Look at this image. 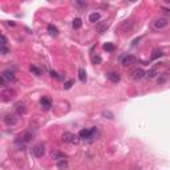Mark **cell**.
Masks as SVG:
<instances>
[{"mask_svg":"<svg viewBox=\"0 0 170 170\" xmlns=\"http://www.w3.org/2000/svg\"><path fill=\"white\" fill-rule=\"evenodd\" d=\"M32 137H33V134H32L31 131H24L23 134H20L17 138H16V145H20V146L23 147V146H25L29 141L32 139Z\"/></svg>","mask_w":170,"mask_h":170,"instance_id":"1","label":"cell"},{"mask_svg":"<svg viewBox=\"0 0 170 170\" xmlns=\"http://www.w3.org/2000/svg\"><path fill=\"white\" fill-rule=\"evenodd\" d=\"M62 142L65 143H74V145H77L78 142H80V137L76 134H73V133H70V131H65L64 134H62L61 137Z\"/></svg>","mask_w":170,"mask_h":170,"instance_id":"2","label":"cell"},{"mask_svg":"<svg viewBox=\"0 0 170 170\" xmlns=\"http://www.w3.org/2000/svg\"><path fill=\"white\" fill-rule=\"evenodd\" d=\"M97 133V127H92V129H81L78 131V137L82 139H89L93 138V135Z\"/></svg>","mask_w":170,"mask_h":170,"instance_id":"3","label":"cell"},{"mask_svg":"<svg viewBox=\"0 0 170 170\" xmlns=\"http://www.w3.org/2000/svg\"><path fill=\"white\" fill-rule=\"evenodd\" d=\"M146 76V73H145V70L142 69V68H133V69L130 70V77L133 78V80H141V78H143Z\"/></svg>","mask_w":170,"mask_h":170,"instance_id":"4","label":"cell"},{"mask_svg":"<svg viewBox=\"0 0 170 170\" xmlns=\"http://www.w3.org/2000/svg\"><path fill=\"white\" fill-rule=\"evenodd\" d=\"M121 62H122V65H124V66L133 65V64L137 62V57L133 56V54H125L124 57H122V60H121Z\"/></svg>","mask_w":170,"mask_h":170,"instance_id":"5","label":"cell"},{"mask_svg":"<svg viewBox=\"0 0 170 170\" xmlns=\"http://www.w3.org/2000/svg\"><path fill=\"white\" fill-rule=\"evenodd\" d=\"M32 151H33L35 157L40 158V157H42V155H44V153H45V147H44V145H42L41 142H39V143H36L35 146H33Z\"/></svg>","mask_w":170,"mask_h":170,"instance_id":"6","label":"cell"},{"mask_svg":"<svg viewBox=\"0 0 170 170\" xmlns=\"http://www.w3.org/2000/svg\"><path fill=\"white\" fill-rule=\"evenodd\" d=\"M1 98H3V101H11L13 97L16 96V92L13 90V89H4L3 92H1Z\"/></svg>","mask_w":170,"mask_h":170,"instance_id":"7","label":"cell"},{"mask_svg":"<svg viewBox=\"0 0 170 170\" xmlns=\"http://www.w3.org/2000/svg\"><path fill=\"white\" fill-rule=\"evenodd\" d=\"M169 25V19H165V17H161V19H157L154 21V28L155 29H163Z\"/></svg>","mask_w":170,"mask_h":170,"instance_id":"8","label":"cell"},{"mask_svg":"<svg viewBox=\"0 0 170 170\" xmlns=\"http://www.w3.org/2000/svg\"><path fill=\"white\" fill-rule=\"evenodd\" d=\"M4 124L8 125V126H11V125H16L17 124V117L15 114H7V116L3 118Z\"/></svg>","mask_w":170,"mask_h":170,"instance_id":"9","label":"cell"},{"mask_svg":"<svg viewBox=\"0 0 170 170\" xmlns=\"http://www.w3.org/2000/svg\"><path fill=\"white\" fill-rule=\"evenodd\" d=\"M40 105H41V108L44 109V110H49V109L52 108V101H50V98H48V97H42L41 100H40Z\"/></svg>","mask_w":170,"mask_h":170,"instance_id":"10","label":"cell"},{"mask_svg":"<svg viewBox=\"0 0 170 170\" xmlns=\"http://www.w3.org/2000/svg\"><path fill=\"white\" fill-rule=\"evenodd\" d=\"M1 76H3L7 81H9V82H15L16 81V76H15V73L13 72H11V70H4L3 73H1Z\"/></svg>","mask_w":170,"mask_h":170,"instance_id":"11","label":"cell"},{"mask_svg":"<svg viewBox=\"0 0 170 170\" xmlns=\"http://www.w3.org/2000/svg\"><path fill=\"white\" fill-rule=\"evenodd\" d=\"M106 77H108L109 81L112 82H118L121 80V76L117 72H109V73H106Z\"/></svg>","mask_w":170,"mask_h":170,"instance_id":"12","label":"cell"},{"mask_svg":"<svg viewBox=\"0 0 170 170\" xmlns=\"http://www.w3.org/2000/svg\"><path fill=\"white\" fill-rule=\"evenodd\" d=\"M97 32L98 33H104V32H106V29L109 28V23L108 21H101V23L97 24Z\"/></svg>","mask_w":170,"mask_h":170,"instance_id":"13","label":"cell"},{"mask_svg":"<svg viewBox=\"0 0 170 170\" xmlns=\"http://www.w3.org/2000/svg\"><path fill=\"white\" fill-rule=\"evenodd\" d=\"M15 110L19 113V114H24V113L27 112L25 104H24V102H16L15 104Z\"/></svg>","mask_w":170,"mask_h":170,"instance_id":"14","label":"cell"},{"mask_svg":"<svg viewBox=\"0 0 170 170\" xmlns=\"http://www.w3.org/2000/svg\"><path fill=\"white\" fill-rule=\"evenodd\" d=\"M131 25H133L131 20H124V21L121 23V25H120V29L121 31H124V32H127L131 28Z\"/></svg>","mask_w":170,"mask_h":170,"instance_id":"15","label":"cell"},{"mask_svg":"<svg viewBox=\"0 0 170 170\" xmlns=\"http://www.w3.org/2000/svg\"><path fill=\"white\" fill-rule=\"evenodd\" d=\"M56 165H57L58 170H65L68 167V161H66V158L58 159V161H56Z\"/></svg>","mask_w":170,"mask_h":170,"instance_id":"16","label":"cell"},{"mask_svg":"<svg viewBox=\"0 0 170 170\" xmlns=\"http://www.w3.org/2000/svg\"><path fill=\"white\" fill-rule=\"evenodd\" d=\"M100 19H101V15L98 12H93V13L89 15V21L90 23H97V21H100Z\"/></svg>","mask_w":170,"mask_h":170,"instance_id":"17","label":"cell"},{"mask_svg":"<svg viewBox=\"0 0 170 170\" xmlns=\"http://www.w3.org/2000/svg\"><path fill=\"white\" fill-rule=\"evenodd\" d=\"M46 29H48V32H49V35H50V36H57V35H58V29H57V27H54L53 24H48Z\"/></svg>","mask_w":170,"mask_h":170,"instance_id":"18","label":"cell"},{"mask_svg":"<svg viewBox=\"0 0 170 170\" xmlns=\"http://www.w3.org/2000/svg\"><path fill=\"white\" fill-rule=\"evenodd\" d=\"M52 158L53 159H56V161H58V159H62V158H66V155L64 154V153H60V151H52Z\"/></svg>","mask_w":170,"mask_h":170,"instance_id":"19","label":"cell"},{"mask_svg":"<svg viewBox=\"0 0 170 170\" xmlns=\"http://www.w3.org/2000/svg\"><path fill=\"white\" fill-rule=\"evenodd\" d=\"M72 25H73L74 29H80V28L82 27V20L80 19V17H76V19L73 20V23H72Z\"/></svg>","mask_w":170,"mask_h":170,"instance_id":"20","label":"cell"},{"mask_svg":"<svg viewBox=\"0 0 170 170\" xmlns=\"http://www.w3.org/2000/svg\"><path fill=\"white\" fill-rule=\"evenodd\" d=\"M78 78H80V81L81 82L86 81V72H85V69H82V68L78 69Z\"/></svg>","mask_w":170,"mask_h":170,"instance_id":"21","label":"cell"},{"mask_svg":"<svg viewBox=\"0 0 170 170\" xmlns=\"http://www.w3.org/2000/svg\"><path fill=\"white\" fill-rule=\"evenodd\" d=\"M102 48H104V50H106V52H113V50L116 49V46L113 45L112 42H105L104 45H102Z\"/></svg>","mask_w":170,"mask_h":170,"instance_id":"22","label":"cell"},{"mask_svg":"<svg viewBox=\"0 0 170 170\" xmlns=\"http://www.w3.org/2000/svg\"><path fill=\"white\" fill-rule=\"evenodd\" d=\"M155 74H157V66H151L150 69L146 72V76H147L149 78H153Z\"/></svg>","mask_w":170,"mask_h":170,"instance_id":"23","label":"cell"},{"mask_svg":"<svg viewBox=\"0 0 170 170\" xmlns=\"http://www.w3.org/2000/svg\"><path fill=\"white\" fill-rule=\"evenodd\" d=\"M31 72L33 74H36V76H41V69L37 68L36 65H31Z\"/></svg>","mask_w":170,"mask_h":170,"instance_id":"24","label":"cell"},{"mask_svg":"<svg viewBox=\"0 0 170 170\" xmlns=\"http://www.w3.org/2000/svg\"><path fill=\"white\" fill-rule=\"evenodd\" d=\"M92 61H93V64H101V62H102V58H101V56H98V54H93Z\"/></svg>","mask_w":170,"mask_h":170,"instance_id":"25","label":"cell"},{"mask_svg":"<svg viewBox=\"0 0 170 170\" xmlns=\"http://www.w3.org/2000/svg\"><path fill=\"white\" fill-rule=\"evenodd\" d=\"M50 77H52V78H56V80H62V78H64V77H62V76H58V73H57V72H54V70H50Z\"/></svg>","mask_w":170,"mask_h":170,"instance_id":"26","label":"cell"},{"mask_svg":"<svg viewBox=\"0 0 170 170\" xmlns=\"http://www.w3.org/2000/svg\"><path fill=\"white\" fill-rule=\"evenodd\" d=\"M74 84V81L73 80H69V81H66L65 84H64V89H69V88H72V85Z\"/></svg>","mask_w":170,"mask_h":170,"instance_id":"27","label":"cell"},{"mask_svg":"<svg viewBox=\"0 0 170 170\" xmlns=\"http://www.w3.org/2000/svg\"><path fill=\"white\" fill-rule=\"evenodd\" d=\"M162 12H163V15H166V16H169V17H170V8H165V7H163Z\"/></svg>","mask_w":170,"mask_h":170,"instance_id":"28","label":"cell"},{"mask_svg":"<svg viewBox=\"0 0 170 170\" xmlns=\"http://www.w3.org/2000/svg\"><path fill=\"white\" fill-rule=\"evenodd\" d=\"M74 5H77V7H85L86 3H85V1H74Z\"/></svg>","mask_w":170,"mask_h":170,"instance_id":"29","label":"cell"},{"mask_svg":"<svg viewBox=\"0 0 170 170\" xmlns=\"http://www.w3.org/2000/svg\"><path fill=\"white\" fill-rule=\"evenodd\" d=\"M7 45V37L4 35H1V46H5Z\"/></svg>","mask_w":170,"mask_h":170,"instance_id":"30","label":"cell"},{"mask_svg":"<svg viewBox=\"0 0 170 170\" xmlns=\"http://www.w3.org/2000/svg\"><path fill=\"white\" fill-rule=\"evenodd\" d=\"M102 114H104V116L106 117V118H109V120H112V118H113V114H112L110 112H104Z\"/></svg>","mask_w":170,"mask_h":170,"instance_id":"31","label":"cell"},{"mask_svg":"<svg viewBox=\"0 0 170 170\" xmlns=\"http://www.w3.org/2000/svg\"><path fill=\"white\" fill-rule=\"evenodd\" d=\"M162 52H161V50H155V52H154V54H153V58H157V57H158V56H162Z\"/></svg>","mask_w":170,"mask_h":170,"instance_id":"32","label":"cell"},{"mask_svg":"<svg viewBox=\"0 0 170 170\" xmlns=\"http://www.w3.org/2000/svg\"><path fill=\"white\" fill-rule=\"evenodd\" d=\"M0 84L3 85V86H5V84H7V80H5V78L1 76V74H0Z\"/></svg>","mask_w":170,"mask_h":170,"instance_id":"33","label":"cell"},{"mask_svg":"<svg viewBox=\"0 0 170 170\" xmlns=\"http://www.w3.org/2000/svg\"><path fill=\"white\" fill-rule=\"evenodd\" d=\"M1 53H3V54H7V53H8L7 46H1Z\"/></svg>","mask_w":170,"mask_h":170,"instance_id":"34","label":"cell"},{"mask_svg":"<svg viewBox=\"0 0 170 170\" xmlns=\"http://www.w3.org/2000/svg\"><path fill=\"white\" fill-rule=\"evenodd\" d=\"M8 25H11V27H15V23H11V21H8Z\"/></svg>","mask_w":170,"mask_h":170,"instance_id":"35","label":"cell"}]
</instances>
